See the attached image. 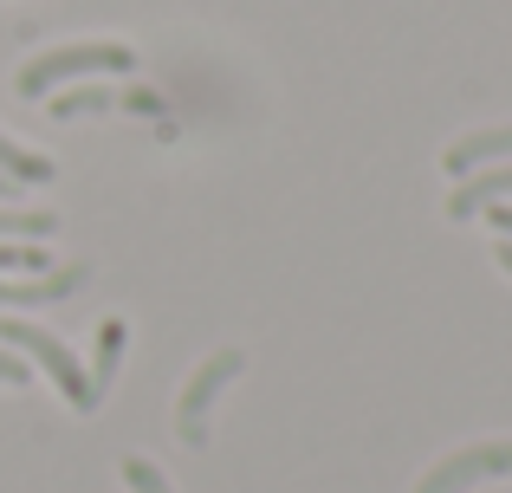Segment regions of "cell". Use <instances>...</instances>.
I'll use <instances>...</instances> for the list:
<instances>
[{
	"mask_svg": "<svg viewBox=\"0 0 512 493\" xmlns=\"http://www.w3.org/2000/svg\"><path fill=\"white\" fill-rule=\"evenodd\" d=\"M0 176H7L13 189H26V182H52L59 169H52L46 150H26V143H13L7 130H0Z\"/></svg>",
	"mask_w": 512,
	"mask_h": 493,
	"instance_id": "8",
	"label": "cell"
},
{
	"mask_svg": "<svg viewBox=\"0 0 512 493\" xmlns=\"http://www.w3.org/2000/svg\"><path fill=\"white\" fill-rule=\"evenodd\" d=\"M487 221H493V228H500L506 241H512V202H493V208H487Z\"/></svg>",
	"mask_w": 512,
	"mask_h": 493,
	"instance_id": "15",
	"label": "cell"
},
{
	"mask_svg": "<svg viewBox=\"0 0 512 493\" xmlns=\"http://www.w3.org/2000/svg\"><path fill=\"white\" fill-rule=\"evenodd\" d=\"M247 370V357L227 344V351H214V357H201V370L182 383V396H175V435H182L188 448H208V409L221 403V390Z\"/></svg>",
	"mask_w": 512,
	"mask_h": 493,
	"instance_id": "3",
	"label": "cell"
},
{
	"mask_svg": "<svg viewBox=\"0 0 512 493\" xmlns=\"http://www.w3.org/2000/svg\"><path fill=\"white\" fill-rule=\"evenodd\" d=\"M52 228H59L52 208H0V234H13V241H46Z\"/></svg>",
	"mask_w": 512,
	"mask_h": 493,
	"instance_id": "10",
	"label": "cell"
},
{
	"mask_svg": "<svg viewBox=\"0 0 512 493\" xmlns=\"http://www.w3.org/2000/svg\"><path fill=\"white\" fill-rule=\"evenodd\" d=\"M0 202H13V182L7 176H0Z\"/></svg>",
	"mask_w": 512,
	"mask_h": 493,
	"instance_id": "17",
	"label": "cell"
},
{
	"mask_svg": "<svg viewBox=\"0 0 512 493\" xmlns=\"http://www.w3.org/2000/svg\"><path fill=\"white\" fill-rule=\"evenodd\" d=\"M33 273H52V266H46V247H39V241L0 247V279H33Z\"/></svg>",
	"mask_w": 512,
	"mask_h": 493,
	"instance_id": "11",
	"label": "cell"
},
{
	"mask_svg": "<svg viewBox=\"0 0 512 493\" xmlns=\"http://www.w3.org/2000/svg\"><path fill=\"white\" fill-rule=\"evenodd\" d=\"M111 104V91H98V85H78L72 98H52V117H78V111H104Z\"/></svg>",
	"mask_w": 512,
	"mask_h": 493,
	"instance_id": "13",
	"label": "cell"
},
{
	"mask_svg": "<svg viewBox=\"0 0 512 493\" xmlns=\"http://www.w3.org/2000/svg\"><path fill=\"white\" fill-rule=\"evenodd\" d=\"M33 377V364H26V357H13L7 344H0V383H26Z\"/></svg>",
	"mask_w": 512,
	"mask_h": 493,
	"instance_id": "14",
	"label": "cell"
},
{
	"mask_svg": "<svg viewBox=\"0 0 512 493\" xmlns=\"http://www.w3.org/2000/svg\"><path fill=\"white\" fill-rule=\"evenodd\" d=\"M506 195H512V163L474 169V176H461V189L448 195V215H454V221H467V215H480V208L506 202Z\"/></svg>",
	"mask_w": 512,
	"mask_h": 493,
	"instance_id": "7",
	"label": "cell"
},
{
	"mask_svg": "<svg viewBox=\"0 0 512 493\" xmlns=\"http://www.w3.org/2000/svg\"><path fill=\"white\" fill-rule=\"evenodd\" d=\"M487 163H512V124L467 130V137H454L448 150H441V169H448V176H474V169H487Z\"/></svg>",
	"mask_w": 512,
	"mask_h": 493,
	"instance_id": "6",
	"label": "cell"
},
{
	"mask_svg": "<svg viewBox=\"0 0 512 493\" xmlns=\"http://www.w3.org/2000/svg\"><path fill=\"white\" fill-rule=\"evenodd\" d=\"M124 487H130V493H175L169 474L156 468L150 455H124Z\"/></svg>",
	"mask_w": 512,
	"mask_h": 493,
	"instance_id": "12",
	"label": "cell"
},
{
	"mask_svg": "<svg viewBox=\"0 0 512 493\" xmlns=\"http://www.w3.org/2000/svg\"><path fill=\"white\" fill-rule=\"evenodd\" d=\"M117 351H124V318H104V331H98V370H91V396L104 403V390H111V377H117Z\"/></svg>",
	"mask_w": 512,
	"mask_h": 493,
	"instance_id": "9",
	"label": "cell"
},
{
	"mask_svg": "<svg viewBox=\"0 0 512 493\" xmlns=\"http://www.w3.org/2000/svg\"><path fill=\"white\" fill-rule=\"evenodd\" d=\"M493 260H500V273L512 279V241H500V247H493Z\"/></svg>",
	"mask_w": 512,
	"mask_h": 493,
	"instance_id": "16",
	"label": "cell"
},
{
	"mask_svg": "<svg viewBox=\"0 0 512 493\" xmlns=\"http://www.w3.org/2000/svg\"><path fill=\"white\" fill-rule=\"evenodd\" d=\"M130 65H137V52H130V46H117V39H85V46H52V52H39V59H26L13 85H20V98H39V91L65 85V78L130 72Z\"/></svg>",
	"mask_w": 512,
	"mask_h": 493,
	"instance_id": "2",
	"label": "cell"
},
{
	"mask_svg": "<svg viewBox=\"0 0 512 493\" xmlns=\"http://www.w3.org/2000/svg\"><path fill=\"white\" fill-rule=\"evenodd\" d=\"M0 344H7V351H26V357H33V364L46 370V377L59 383V390H65V403H72L78 416H91V409H98V396H91V370H85V357H72V344H65V338H52L46 325L7 318V325H0Z\"/></svg>",
	"mask_w": 512,
	"mask_h": 493,
	"instance_id": "1",
	"label": "cell"
},
{
	"mask_svg": "<svg viewBox=\"0 0 512 493\" xmlns=\"http://www.w3.org/2000/svg\"><path fill=\"white\" fill-rule=\"evenodd\" d=\"M91 266L72 260V266H52V273H33V279H0V305H59L72 292H85Z\"/></svg>",
	"mask_w": 512,
	"mask_h": 493,
	"instance_id": "5",
	"label": "cell"
},
{
	"mask_svg": "<svg viewBox=\"0 0 512 493\" xmlns=\"http://www.w3.org/2000/svg\"><path fill=\"white\" fill-rule=\"evenodd\" d=\"M512 474V442H467L454 455H441L435 468L415 481V493H467L480 481H506Z\"/></svg>",
	"mask_w": 512,
	"mask_h": 493,
	"instance_id": "4",
	"label": "cell"
}]
</instances>
